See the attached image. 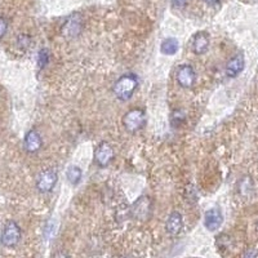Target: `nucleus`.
<instances>
[{
    "mask_svg": "<svg viewBox=\"0 0 258 258\" xmlns=\"http://www.w3.org/2000/svg\"><path fill=\"white\" fill-rule=\"evenodd\" d=\"M146 124V114L142 109H132L125 112L123 116L124 128L131 133H136L141 131Z\"/></svg>",
    "mask_w": 258,
    "mask_h": 258,
    "instance_id": "obj_3",
    "label": "nucleus"
},
{
    "mask_svg": "<svg viewBox=\"0 0 258 258\" xmlns=\"http://www.w3.org/2000/svg\"><path fill=\"white\" fill-rule=\"evenodd\" d=\"M123 258H132V257H123Z\"/></svg>",
    "mask_w": 258,
    "mask_h": 258,
    "instance_id": "obj_27",
    "label": "nucleus"
},
{
    "mask_svg": "<svg viewBox=\"0 0 258 258\" xmlns=\"http://www.w3.org/2000/svg\"><path fill=\"white\" fill-rule=\"evenodd\" d=\"M178 40L176 38H167L165 40H163L160 45V50L163 54H167V56H173L178 52Z\"/></svg>",
    "mask_w": 258,
    "mask_h": 258,
    "instance_id": "obj_14",
    "label": "nucleus"
},
{
    "mask_svg": "<svg viewBox=\"0 0 258 258\" xmlns=\"http://www.w3.org/2000/svg\"><path fill=\"white\" fill-rule=\"evenodd\" d=\"M197 74L191 64H181L176 71V80L182 88H191L195 84Z\"/></svg>",
    "mask_w": 258,
    "mask_h": 258,
    "instance_id": "obj_8",
    "label": "nucleus"
},
{
    "mask_svg": "<svg viewBox=\"0 0 258 258\" xmlns=\"http://www.w3.org/2000/svg\"><path fill=\"white\" fill-rule=\"evenodd\" d=\"M137 87V78L132 74H126V75H123L115 82L114 87H112V92L120 101H128L132 98Z\"/></svg>",
    "mask_w": 258,
    "mask_h": 258,
    "instance_id": "obj_1",
    "label": "nucleus"
},
{
    "mask_svg": "<svg viewBox=\"0 0 258 258\" xmlns=\"http://www.w3.org/2000/svg\"><path fill=\"white\" fill-rule=\"evenodd\" d=\"M257 225H258V223H257Z\"/></svg>",
    "mask_w": 258,
    "mask_h": 258,
    "instance_id": "obj_28",
    "label": "nucleus"
},
{
    "mask_svg": "<svg viewBox=\"0 0 258 258\" xmlns=\"http://www.w3.org/2000/svg\"><path fill=\"white\" fill-rule=\"evenodd\" d=\"M186 120V112L181 109H177L170 114V125L174 128H179Z\"/></svg>",
    "mask_w": 258,
    "mask_h": 258,
    "instance_id": "obj_17",
    "label": "nucleus"
},
{
    "mask_svg": "<svg viewBox=\"0 0 258 258\" xmlns=\"http://www.w3.org/2000/svg\"><path fill=\"white\" fill-rule=\"evenodd\" d=\"M243 258H258V250L254 248H249L244 252Z\"/></svg>",
    "mask_w": 258,
    "mask_h": 258,
    "instance_id": "obj_24",
    "label": "nucleus"
},
{
    "mask_svg": "<svg viewBox=\"0 0 258 258\" xmlns=\"http://www.w3.org/2000/svg\"><path fill=\"white\" fill-rule=\"evenodd\" d=\"M223 223V216L220 208H212L204 214V226L209 231H217Z\"/></svg>",
    "mask_w": 258,
    "mask_h": 258,
    "instance_id": "obj_10",
    "label": "nucleus"
},
{
    "mask_svg": "<svg viewBox=\"0 0 258 258\" xmlns=\"http://www.w3.org/2000/svg\"><path fill=\"white\" fill-rule=\"evenodd\" d=\"M31 44V38L27 34H21L17 38V45L21 48V49H27Z\"/></svg>",
    "mask_w": 258,
    "mask_h": 258,
    "instance_id": "obj_21",
    "label": "nucleus"
},
{
    "mask_svg": "<svg viewBox=\"0 0 258 258\" xmlns=\"http://www.w3.org/2000/svg\"><path fill=\"white\" fill-rule=\"evenodd\" d=\"M58 181V174L54 169H47L41 172L40 176L38 177L36 181V188L39 192L48 194L56 187V183Z\"/></svg>",
    "mask_w": 258,
    "mask_h": 258,
    "instance_id": "obj_7",
    "label": "nucleus"
},
{
    "mask_svg": "<svg viewBox=\"0 0 258 258\" xmlns=\"http://www.w3.org/2000/svg\"><path fill=\"white\" fill-rule=\"evenodd\" d=\"M183 229V217L179 212L174 211L168 216L165 221V231L170 236H178Z\"/></svg>",
    "mask_w": 258,
    "mask_h": 258,
    "instance_id": "obj_9",
    "label": "nucleus"
},
{
    "mask_svg": "<svg viewBox=\"0 0 258 258\" xmlns=\"http://www.w3.org/2000/svg\"><path fill=\"white\" fill-rule=\"evenodd\" d=\"M8 31V22L4 17H0V39H3Z\"/></svg>",
    "mask_w": 258,
    "mask_h": 258,
    "instance_id": "obj_22",
    "label": "nucleus"
},
{
    "mask_svg": "<svg viewBox=\"0 0 258 258\" xmlns=\"http://www.w3.org/2000/svg\"><path fill=\"white\" fill-rule=\"evenodd\" d=\"M115 158V151L114 147L109 144V142H101L97 146L96 151H94V161L96 164L101 168H105L114 160Z\"/></svg>",
    "mask_w": 258,
    "mask_h": 258,
    "instance_id": "obj_6",
    "label": "nucleus"
},
{
    "mask_svg": "<svg viewBox=\"0 0 258 258\" xmlns=\"http://www.w3.org/2000/svg\"><path fill=\"white\" fill-rule=\"evenodd\" d=\"M151 214H153V202L146 195L138 198L131 207V216L133 220L140 221V222L149 220Z\"/></svg>",
    "mask_w": 258,
    "mask_h": 258,
    "instance_id": "obj_2",
    "label": "nucleus"
},
{
    "mask_svg": "<svg viewBox=\"0 0 258 258\" xmlns=\"http://www.w3.org/2000/svg\"><path fill=\"white\" fill-rule=\"evenodd\" d=\"M49 62V52L45 48H41L38 53V66L40 69H44Z\"/></svg>",
    "mask_w": 258,
    "mask_h": 258,
    "instance_id": "obj_19",
    "label": "nucleus"
},
{
    "mask_svg": "<svg viewBox=\"0 0 258 258\" xmlns=\"http://www.w3.org/2000/svg\"><path fill=\"white\" fill-rule=\"evenodd\" d=\"M52 258H70V255L64 252V250H57V252L53 254Z\"/></svg>",
    "mask_w": 258,
    "mask_h": 258,
    "instance_id": "obj_25",
    "label": "nucleus"
},
{
    "mask_svg": "<svg viewBox=\"0 0 258 258\" xmlns=\"http://www.w3.org/2000/svg\"><path fill=\"white\" fill-rule=\"evenodd\" d=\"M56 231H57L56 221L50 220L49 222H47V225H45V229H44L45 240H50V239H53V236L56 235Z\"/></svg>",
    "mask_w": 258,
    "mask_h": 258,
    "instance_id": "obj_18",
    "label": "nucleus"
},
{
    "mask_svg": "<svg viewBox=\"0 0 258 258\" xmlns=\"http://www.w3.org/2000/svg\"><path fill=\"white\" fill-rule=\"evenodd\" d=\"M66 177H68L69 182H70L71 185H78V183L82 181L83 172L79 167H77V165H71L68 169V172H66Z\"/></svg>",
    "mask_w": 258,
    "mask_h": 258,
    "instance_id": "obj_16",
    "label": "nucleus"
},
{
    "mask_svg": "<svg viewBox=\"0 0 258 258\" xmlns=\"http://www.w3.org/2000/svg\"><path fill=\"white\" fill-rule=\"evenodd\" d=\"M216 244H217V246L220 248L221 250H226L229 249L230 248V244H231V240H230V236H227V235L222 234V235H218L217 239H216Z\"/></svg>",
    "mask_w": 258,
    "mask_h": 258,
    "instance_id": "obj_20",
    "label": "nucleus"
},
{
    "mask_svg": "<svg viewBox=\"0 0 258 258\" xmlns=\"http://www.w3.org/2000/svg\"><path fill=\"white\" fill-rule=\"evenodd\" d=\"M24 146L29 154H35L40 151L41 146H43V138H41L40 133L36 129H31V131L26 133Z\"/></svg>",
    "mask_w": 258,
    "mask_h": 258,
    "instance_id": "obj_12",
    "label": "nucleus"
},
{
    "mask_svg": "<svg viewBox=\"0 0 258 258\" xmlns=\"http://www.w3.org/2000/svg\"><path fill=\"white\" fill-rule=\"evenodd\" d=\"M254 190V183L249 176H244L240 181L238 182V191L241 197H250Z\"/></svg>",
    "mask_w": 258,
    "mask_h": 258,
    "instance_id": "obj_15",
    "label": "nucleus"
},
{
    "mask_svg": "<svg viewBox=\"0 0 258 258\" xmlns=\"http://www.w3.org/2000/svg\"><path fill=\"white\" fill-rule=\"evenodd\" d=\"M83 27H84V22H83V17L79 13H74L70 17L66 20L63 25H62L61 32L64 38L73 39L77 38L78 35H80Z\"/></svg>",
    "mask_w": 258,
    "mask_h": 258,
    "instance_id": "obj_5",
    "label": "nucleus"
},
{
    "mask_svg": "<svg viewBox=\"0 0 258 258\" xmlns=\"http://www.w3.org/2000/svg\"><path fill=\"white\" fill-rule=\"evenodd\" d=\"M209 48V36L207 32H198L192 39V50L195 54L202 56Z\"/></svg>",
    "mask_w": 258,
    "mask_h": 258,
    "instance_id": "obj_13",
    "label": "nucleus"
},
{
    "mask_svg": "<svg viewBox=\"0 0 258 258\" xmlns=\"http://www.w3.org/2000/svg\"><path fill=\"white\" fill-rule=\"evenodd\" d=\"M170 2H172V6H173L174 8L182 9L187 6L190 0H170Z\"/></svg>",
    "mask_w": 258,
    "mask_h": 258,
    "instance_id": "obj_23",
    "label": "nucleus"
},
{
    "mask_svg": "<svg viewBox=\"0 0 258 258\" xmlns=\"http://www.w3.org/2000/svg\"><path fill=\"white\" fill-rule=\"evenodd\" d=\"M207 4H209V6H214V4L220 3V0H204Z\"/></svg>",
    "mask_w": 258,
    "mask_h": 258,
    "instance_id": "obj_26",
    "label": "nucleus"
},
{
    "mask_svg": "<svg viewBox=\"0 0 258 258\" xmlns=\"http://www.w3.org/2000/svg\"><path fill=\"white\" fill-rule=\"evenodd\" d=\"M244 66H245L244 56L241 53H238V54L232 56L231 58L229 59V62L226 63V75L229 78H231V79H234V78H236L238 75H240L241 71L244 70Z\"/></svg>",
    "mask_w": 258,
    "mask_h": 258,
    "instance_id": "obj_11",
    "label": "nucleus"
},
{
    "mask_svg": "<svg viewBox=\"0 0 258 258\" xmlns=\"http://www.w3.org/2000/svg\"><path fill=\"white\" fill-rule=\"evenodd\" d=\"M21 238H22V230L18 223L15 221H8L2 231V238H0L2 244L7 248H13L20 243Z\"/></svg>",
    "mask_w": 258,
    "mask_h": 258,
    "instance_id": "obj_4",
    "label": "nucleus"
}]
</instances>
